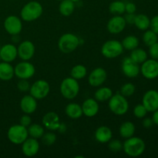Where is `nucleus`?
Instances as JSON below:
<instances>
[{"mask_svg":"<svg viewBox=\"0 0 158 158\" xmlns=\"http://www.w3.org/2000/svg\"><path fill=\"white\" fill-rule=\"evenodd\" d=\"M71 1H72V2H73L74 3H76V2H80V0H71Z\"/></svg>","mask_w":158,"mask_h":158,"instance_id":"47","label":"nucleus"},{"mask_svg":"<svg viewBox=\"0 0 158 158\" xmlns=\"http://www.w3.org/2000/svg\"><path fill=\"white\" fill-rule=\"evenodd\" d=\"M108 101L110 110L115 115H124L129 110V103L127 100V97H123L120 94L113 95Z\"/></svg>","mask_w":158,"mask_h":158,"instance_id":"4","label":"nucleus"},{"mask_svg":"<svg viewBox=\"0 0 158 158\" xmlns=\"http://www.w3.org/2000/svg\"><path fill=\"white\" fill-rule=\"evenodd\" d=\"M19 124L26 128L30 126L32 124V118L30 117V116L26 114H25V115L22 116L19 120Z\"/></svg>","mask_w":158,"mask_h":158,"instance_id":"41","label":"nucleus"},{"mask_svg":"<svg viewBox=\"0 0 158 158\" xmlns=\"http://www.w3.org/2000/svg\"><path fill=\"white\" fill-rule=\"evenodd\" d=\"M30 83L28 80H19L17 83V88L20 92H27L30 89Z\"/></svg>","mask_w":158,"mask_h":158,"instance_id":"39","label":"nucleus"},{"mask_svg":"<svg viewBox=\"0 0 158 158\" xmlns=\"http://www.w3.org/2000/svg\"><path fill=\"white\" fill-rule=\"evenodd\" d=\"M113 95V91L110 88L103 86L96 91L94 94V99L98 102H105L108 101Z\"/></svg>","mask_w":158,"mask_h":158,"instance_id":"27","label":"nucleus"},{"mask_svg":"<svg viewBox=\"0 0 158 158\" xmlns=\"http://www.w3.org/2000/svg\"><path fill=\"white\" fill-rule=\"evenodd\" d=\"M148 110L143 104H137L134 109V115L138 119H143L146 117Z\"/></svg>","mask_w":158,"mask_h":158,"instance_id":"38","label":"nucleus"},{"mask_svg":"<svg viewBox=\"0 0 158 158\" xmlns=\"http://www.w3.org/2000/svg\"><path fill=\"white\" fill-rule=\"evenodd\" d=\"M143 127L146 128V129H149V128L152 127L153 125L154 124V122H153L152 118H144L143 120Z\"/></svg>","mask_w":158,"mask_h":158,"instance_id":"45","label":"nucleus"},{"mask_svg":"<svg viewBox=\"0 0 158 158\" xmlns=\"http://www.w3.org/2000/svg\"><path fill=\"white\" fill-rule=\"evenodd\" d=\"M107 79V73L102 67L95 68L91 71L88 77V83L91 86L98 87L102 86Z\"/></svg>","mask_w":158,"mask_h":158,"instance_id":"14","label":"nucleus"},{"mask_svg":"<svg viewBox=\"0 0 158 158\" xmlns=\"http://www.w3.org/2000/svg\"><path fill=\"white\" fill-rule=\"evenodd\" d=\"M135 131V125L133 122L125 121L120 125V129H119V134H120L121 137L124 139H127L134 135Z\"/></svg>","mask_w":158,"mask_h":158,"instance_id":"25","label":"nucleus"},{"mask_svg":"<svg viewBox=\"0 0 158 158\" xmlns=\"http://www.w3.org/2000/svg\"><path fill=\"white\" fill-rule=\"evenodd\" d=\"M42 142L46 146H52L56 141V135L52 132L44 133L41 137Z\"/></svg>","mask_w":158,"mask_h":158,"instance_id":"36","label":"nucleus"},{"mask_svg":"<svg viewBox=\"0 0 158 158\" xmlns=\"http://www.w3.org/2000/svg\"><path fill=\"white\" fill-rule=\"evenodd\" d=\"M60 93L66 100H73L78 96L80 92V85L78 80L73 77H67L62 81L60 84Z\"/></svg>","mask_w":158,"mask_h":158,"instance_id":"5","label":"nucleus"},{"mask_svg":"<svg viewBox=\"0 0 158 158\" xmlns=\"http://www.w3.org/2000/svg\"><path fill=\"white\" fill-rule=\"evenodd\" d=\"M150 28H151V30L154 31L155 33H157L158 35V15L154 16L151 19Z\"/></svg>","mask_w":158,"mask_h":158,"instance_id":"43","label":"nucleus"},{"mask_svg":"<svg viewBox=\"0 0 158 158\" xmlns=\"http://www.w3.org/2000/svg\"><path fill=\"white\" fill-rule=\"evenodd\" d=\"M56 1H60H60H62V0H56Z\"/></svg>","mask_w":158,"mask_h":158,"instance_id":"48","label":"nucleus"},{"mask_svg":"<svg viewBox=\"0 0 158 158\" xmlns=\"http://www.w3.org/2000/svg\"><path fill=\"white\" fill-rule=\"evenodd\" d=\"M143 41L149 47L158 41V35L151 29H147L143 35Z\"/></svg>","mask_w":158,"mask_h":158,"instance_id":"34","label":"nucleus"},{"mask_svg":"<svg viewBox=\"0 0 158 158\" xmlns=\"http://www.w3.org/2000/svg\"><path fill=\"white\" fill-rule=\"evenodd\" d=\"M43 12V6L37 1H30L21 9V19L25 22H32L40 18Z\"/></svg>","mask_w":158,"mask_h":158,"instance_id":"2","label":"nucleus"},{"mask_svg":"<svg viewBox=\"0 0 158 158\" xmlns=\"http://www.w3.org/2000/svg\"><path fill=\"white\" fill-rule=\"evenodd\" d=\"M137 11V6L134 2H129L125 3V12L127 13H135Z\"/></svg>","mask_w":158,"mask_h":158,"instance_id":"42","label":"nucleus"},{"mask_svg":"<svg viewBox=\"0 0 158 158\" xmlns=\"http://www.w3.org/2000/svg\"><path fill=\"white\" fill-rule=\"evenodd\" d=\"M130 57L137 63L141 64V63H143V62L148 60V55L144 49L137 47L131 51Z\"/></svg>","mask_w":158,"mask_h":158,"instance_id":"31","label":"nucleus"},{"mask_svg":"<svg viewBox=\"0 0 158 158\" xmlns=\"http://www.w3.org/2000/svg\"><path fill=\"white\" fill-rule=\"evenodd\" d=\"M20 109L26 114H33L37 109V100L30 94L24 96L20 100Z\"/></svg>","mask_w":158,"mask_h":158,"instance_id":"21","label":"nucleus"},{"mask_svg":"<svg viewBox=\"0 0 158 158\" xmlns=\"http://www.w3.org/2000/svg\"><path fill=\"white\" fill-rule=\"evenodd\" d=\"M146 149L143 140L138 137H131L126 139L123 143V151L129 157H137L142 155Z\"/></svg>","mask_w":158,"mask_h":158,"instance_id":"1","label":"nucleus"},{"mask_svg":"<svg viewBox=\"0 0 158 158\" xmlns=\"http://www.w3.org/2000/svg\"><path fill=\"white\" fill-rule=\"evenodd\" d=\"M87 74V69L82 64L74 66L70 71V77L77 80H83Z\"/></svg>","mask_w":158,"mask_h":158,"instance_id":"32","label":"nucleus"},{"mask_svg":"<svg viewBox=\"0 0 158 158\" xmlns=\"http://www.w3.org/2000/svg\"><path fill=\"white\" fill-rule=\"evenodd\" d=\"M50 92L49 83L44 80H38L30 86L29 93L36 100H43L48 97Z\"/></svg>","mask_w":158,"mask_h":158,"instance_id":"8","label":"nucleus"},{"mask_svg":"<svg viewBox=\"0 0 158 158\" xmlns=\"http://www.w3.org/2000/svg\"><path fill=\"white\" fill-rule=\"evenodd\" d=\"M109 11L114 15H121L125 12V3L123 2L117 0L110 4Z\"/></svg>","mask_w":158,"mask_h":158,"instance_id":"33","label":"nucleus"},{"mask_svg":"<svg viewBox=\"0 0 158 158\" xmlns=\"http://www.w3.org/2000/svg\"><path fill=\"white\" fill-rule=\"evenodd\" d=\"M134 25H135V26L139 30L146 31L150 28L151 19L145 14H138V15H136Z\"/></svg>","mask_w":158,"mask_h":158,"instance_id":"28","label":"nucleus"},{"mask_svg":"<svg viewBox=\"0 0 158 158\" xmlns=\"http://www.w3.org/2000/svg\"><path fill=\"white\" fill-rule=\"evenodd\" d=\"M136 87L132 83H126L120 88V94L125 97H130L135 93Z\"/></svg>","mask_w":158,"mask_h":158,"instance_id":"35","label":"nucleus"},{"mask_svg":"<svg viewBox=\"0 0 158 158\" xmlns=\"http://www.w3.org/2000/svg\"><path fill=\"white\" fill-rule=\"evenodd\" d=\"M18 56L23 61H29L33 57L35 52V47L33 43L29 40H24L17 47Z\"/></svg>","mask_w":158,"mask_h":158,"instance_id":"13","label":"nucleus"},{"mask_svg":"<svg viewBox=\"0 0 158 158\" xmlns=\"http://www.w3.org/2000/svg\"><path fill=\"white\" fill-rule=\"evenodd\" d=\"M21 145L22 152L26 157H34L40 151V143L38 140L32 137H28Z\"/></svg>","mask_w":158,"mask_h":158,"instance_id":"17","label":"nucleus"},{"mask_svg":"<svg viewBox=\"0 0 158 158\" xmlns=\"http://www.w3.org/2000/svg\"><path fill=\"white\" fill-rule=\"evenodd\" d=\"M7 137L13 144H22L29 137L27 128L21 124H15L9 128Z\"/></svg>","mask_w":158,"mask_h":158,"instance_id":"6","label":"nucleus"},{"mask_svg":"<svg viewBox=\"0 0 158 158\" xmlns=\"http://www.w3.org/2000/svg\"><path fill=\"white\" fill-rule=\"evenodd\" d=\"M135 17L136 15L134 13H127V15L124 16V19L127 24L134 25V21H135Z\"/></svg>","mask_w":158,"mask_h":158,"instance_id":"44","label":"nucleus"},{"mask_svg":"<svg viewBox=\"0 0 158 158\" xmlns=\"http://www.w3.org/2000/svg\"><path fill=\"white\" fill-rule=\"evenodd\" d=\"M15 76L19 80H29L35 73V68L29 61H22L14 67Z\"/></svg>","mask_w":158,"mask_h":158,"instance_id":"9","label":"nucleus"},{"mask_svg":"<svg viewBox=\"0 0 158 158\" xmlns=\"http://www.w3.org/2000/svg\"><path fill=\"white\" fill-rule=\"evenodd\" d=\"M80 39L75 34L65 33L60 36L58 41V48L63 53L69 54L74 52L80 46Z\"/></svg>","mask_w":158,"mask_h":158,"instance_id":"3","label":"nucleus"},{"mask_svg":"<svg viewBox=\"0 0 158 158\" xmlns=\"http://www.w3.org/2000/svg\"><path fill=\"white\" fill-rule=\"evenodd\" d=\"M123 49L121 42L111 40L103 43L101 47V53L106 58L114 59L120 56L123 53Z\"/></svg>","mask_w":158,"mask_h":158,"instance_id":"7","label":"nucleus"},{"mask_svg":"<svg viewBox=\"0 0 158 158\" xmlns=\"http://www.w3.org/2000/svg\"><path fill=\"white\" fill-rule=\"evenodd\" d=\"M18 56L17 47L13 44L8 43L0 49V58L3 62L12 63Z\"/></svg>","mask_w":158,"mask_h":158,"instance_id":"19","label":"nucleus"},{"mask_svg":"<svg viewBox=\"0 0 158 158\" xmlns=\"http://www.w3.org/2000/svg\"><path fill=\"white\" fill-rule=\"evenodd\" d=\"M43 126L49 131H58L61 122L60 117L55 112H48L43 116L42 120Z\"/></svg>","mask_w":158,"mask_h":158,"instance_id":"18","label":"nucleus"},{"mask_svg":"<svg viewBox=\"0 0 158 158\" xmlns=\"http://www.w3.org/2000/svg\"><path fill=\"white\" fill-rule=\"evenodd\" d=\"M75 10V3L71 0H62L59 6V11L63 16H69Z\"/></svg>","mask_w":158,"mask_h":158,"instance_id":"26","label":"nucleus"},{"mask_svg":"<svg viewBox=\"0 0 158 158\" xmlns=\"http://www.w3.org/2000/svg\"><path fill=\"white\" fill-rule=\"evenodd\" d=\"M121 69L123 73L128 78H136L140 73L139 64L134 62L131 57H126L123 59Z\"/></svg>","mask_w":158,"mask_h":158,"instance_id":"12","label":"nucleus"},{"mask_svg":"<svg viewBox=\"0 0 158 158\" xmlns=\"http://www.w3.org/2000/svg\"><path fill=\"white\" fill-rule=\"evenodd\" d=\"M113 132L110 127L106 126L99 127L95 131V139L101 143H106L112 139Z\"/></svg>","mask_w":158,"mask_h":158,"instance_id":"22","label":"nucleus"},{"mask_svg":"<svg viewBox=\"0 0 158 158\" xmlns=\"http://www.w3.org/2000/svg\"><path fill=\"white\" fill-rule=\"evenodd\" d=\"M28 134L30 137L35 139H41L43 135L45 133L44 127L39 123H33L27 127Z\"/></svg>","mask_w":158,"mask_h":158,"instance_id":"30","label":"nucleus"},{"mask_svg":"<svg viewBox=\"0 0 158 158\" xmlns=\"http://www.w3.org/2000/svg\"><path fill=\"white\" fill-rule=\"evenodd\" d=\"M154 114H153V116H152V120H153V122H154V124L157 125L158 126V110H155L154 112H153Z\"/></svg>","mask_w":158,"mask_h":158,"instance_id":"46","label":"nucleus"},{"mask_svg":"<svg viewBox=\"0 0 158 158\" xmlns=\"http://www.w3.org/2000/svg\"><path fill=\"white\" fill-rule=\"evenodd\" d=\"M0 61H1V58H0Z\"/></svg>","mask_w":158,"mask_h":158,"instance_id":"49","label":"nucleus"},{"mask_svg":"<svg viewBox=\"0 0 158 158\" xmlns=\"http://www.w3.org/2000/svg\"><path fill=\"white\" fill-rule=\"evenodd\" d=\"M4 29L9 35H18L23 30L21 19L16 15H9L4 21Z\"/></svg>","mask_w":158,"mask_h":158,"instance_id":"11","label":"nucleus"},{"mask_svg":"<svg viewBox=\"0 0 158 158\" xmlns=\"http://www.w3.org/2000/svg\"><path fill=\"white\" fill-rule=\"evenodd\" d=\"M142 104L148 112H154L158 110V91L155 89L147 91L142 99Z\"/></svg>","mask_w":158,"mask_h":158,"instance_id":"15","label":"nucleus"},{"mask_svg":"<svg viewBox=\"0 0 158 158\" xmlns=\"http://www.w3.org/2000/svg\"><path fill=\"white\" fill-rule=\"evenodd\" d=\"M122 46H123V49L126 50L132 51L133 49H136L139 46L140 44V41H139L138 38L135 35H130L125 37L121 42Z\"/></svg>","mask_w":158,"mask_h":158,"instance_id":"29","label":"nucleus"},{"mask_svg":"<svg viewBox=\"0 0 158 158\" xmlns=\"http://www.w3.org/2000/svg\"><path fill=\"white\" fill-rule=\"evenodd\" d=\"M127 26V23L124 17L121 15H114L110 19L106 24L107 31L111 34H119L124 30Z\"/></svg>","mask_w":158,"mask_h":158,"instance_id":"16","label":"nucleus"},{"mask_svg":"<svg viewBox=\"0 0 158 158\" xmlns=\"http://www.w3.org/2000/svg\"><path fill=\"white\" fill-rule=\"evenodd\" d=\"M149 54L151 59L158 60V42L149 46Z\"/></svg>","mask_w":158,"mask_h":158,"instance_id":"40","label":"nucleus"},{"mask_svg":"<svg viewBox=\"0 0 158 158\" xmlns=\"http://www.w3.org/2000/svg\"><path fill=\"white\" fill-rule=\"evenodd\" d=\"M65 113L68 117L73 120L80 118L83 115L82 106L76 103H70L66 105L65 108Z\"/></svg>","mask_w":158,"mask_h":158,"instance_id":"24","label":"nucleus"},{"mask_svg":"<svg viewBox=\"0 0 158 158\" xmlns=\"http://www.w3.org/2000/svg\"><path fill=\"white\" fill-rule=\"evenodd\" d=\"M15 76L14 67L7 62H0V80L9 81Z\"/></svg>","mask_w":158,"mask_h":158,"instance_id":"23","label":"nucleus"},{"mask_svg":"<svg viewBox=\"0 0 158 158\" xmlns=\"http://www.w3.org/2000/svg\"><path fill=\"white\" fill-rule=\"evenodd\" d=\"M108 148L112 152L118 153L123 150V143L118 139H114V140L111 139L108 142Z\"/></svg>","mask_w":158,"mask_h":158,"instance_id":"37","label":"nucleus"},{"mask_svg":"<svg viewBox=\"0 0 158 158\" xmlns=\"http://www.w3.org/2000/svg\"><path fill=\"white\" fill-rule=\"evenodd\" d=\"M83 114L86 117H94L97 115L100 110V106L97 100L94 98H88L82 104Z\"/></svg>","mask_w":158,"mask_h":158,"instance_id":"20","label":"nucleus"},{"mask_svg":"<svg viewBox=\"0 0 158 158\" xmlns=\"http://www.w3.org/2000/svg\"><path fill=\"white\" fill-rule=\"evenodd\" d=\"M140 73L144 78L148 80H154L158 77V61L151 59L141 63Z\"/></svg>","mask_w":158,"mask_h":158,"instance_id":"10","label":"nucleus"}]
</instances>
